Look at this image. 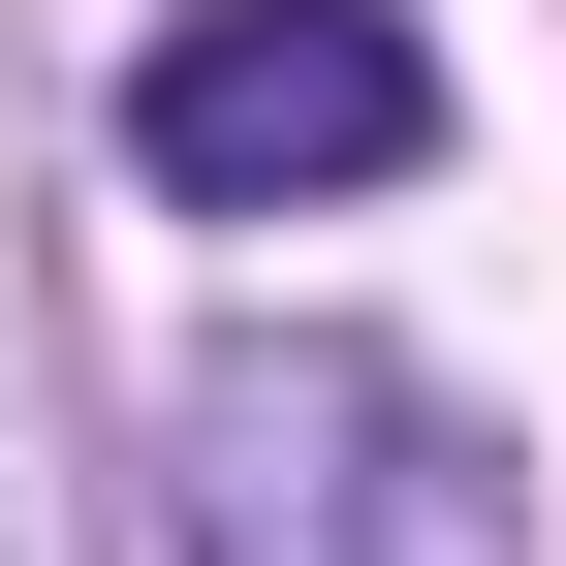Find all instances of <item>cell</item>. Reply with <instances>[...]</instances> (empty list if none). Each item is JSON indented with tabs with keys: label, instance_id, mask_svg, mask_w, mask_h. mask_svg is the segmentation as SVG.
<instances>
[{
	"label": "cell",
	"instance_id": "obj_1",
	"mask_svg": "<svg viewBox=\"0 0 566 566\" xmlns=\"http://www.w3.org/2000/svg\"><path fill=\"white\" fill-rule=\"evenodd\" d=\"M158 535L189 566H535V472L472 441L409 346H189V409H158Z\"/></svg>",
	"mask_w": 566,
	"mask_h": 566
},
{
	"label": "cell",
	"instance_id": "obj_2",
	"mask_svg": "<svg viewBox=\"0 0 566 566\" xmlns=\"http://www.w3.org/2000/svg\"><path fill=\"white\" fill-rule=\"evenodd\" d=\"M126 158H158L189 221H346V189L441 158V32H409V0H158Z\"/></svg>",
	"mask_w": 566,
	"mask_h": 566
}]
</instances>
